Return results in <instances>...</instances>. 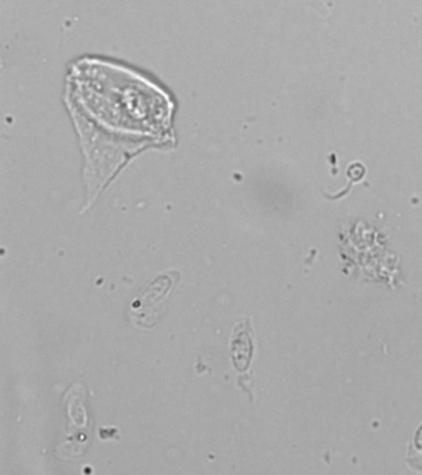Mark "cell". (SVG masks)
<instances>
[{"label": "cell", "instance_id": "6da1fadb", "mask_svg": "<svg viewBox=\"0 0 422 475\" xmlns=\"http://www.w3.org/2000/svg\"><path fill=\"white\" fill-rule=\"evenodd\" d=\"M66 102L87 160L86 209L130 156L172 140L169 94L125 66L78 61L68 75Z\"/></svg>", "mask_w": 422, "mask_h": 475}, {"label": "cell", "instance_id": "7a4b0ae2", "mask_svg": "<svg viewBox=\"0 0 422 475\" xmlns=\"http://www.w3.org/2000/svg\"><path fill=\"white\" fill-rule=\"evenodd\" d=\"M181 279L180 271L170 270L154 277L129 302L130 322L141 328H153L166 312L167 301Z\"/></svg>", "mask_w": 422, "mask_h": 475}, {"label": "cell", "instance_id": "3957f363", "mask_svg": "<svg viewBox=\"0 0 422 475\" xmlns=\"http://www.w3.org/2000/svg\"><path fill=\"white\" fill-rule=\"evenodd\" d=\"M230 360L238 373H244L249 369L254 353L253 330L249 318H241L235 323L230 335Z\"/></svg>", "mask_w": 422, "mask_h": 475}, {"label": "cell", "instance_id": "277c9868", "mask_svg": "<svg viewBox=\"0 0 422 475\" xmlns=\"http://www.w3.org/2000/svg\"><path fill=\"white\" fill-rule=\"evenodd\" d=\"M415 446L417 449L422 451V426L417 429L416 434H415Z\"/></svg>", "mask_w": 422, "mask_h": 475}]
</instances>
